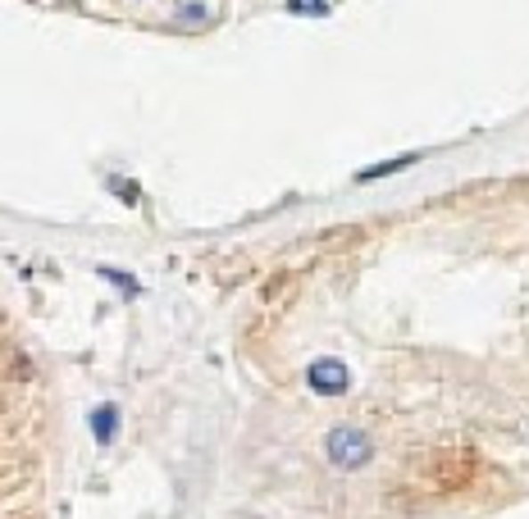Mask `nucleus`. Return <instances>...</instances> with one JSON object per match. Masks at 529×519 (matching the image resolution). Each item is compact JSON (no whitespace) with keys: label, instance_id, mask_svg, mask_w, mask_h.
<instances>
[{"label":"nucleus","instance_id":"nucleus-1","mask_svg":"<svg viewBox=\"0 0 529 519\" xmlns=\"http://www.w3.org/2000/svg\"><path fill=\"white\" fill-rule=\"evenodd\" d=\"M324 456L333 469H365L374 460V442L370 433L356 428V424H338L329 437H324Z\"/></svg>","mask_w":529,"mask_h":519},{"label":"nucleus","instance_id":"nucleus-2","mask_svg":"<svg viewBox=\"0 0 529 519\" xmlns=\"http://www.w3.org/2000/svg\"><path fill=\"white\" fill-rule=\"evenodd\" d=\"M306 383L320 396H343L352 387V369L343 361H333V355H320V361H311V369H306Z\"/></svg>","mask_w":529,"mask_h":519},{"label":"nucleus","instance_id":"nucleus-3","mask_svg":"<svg viewBox=\"0 0 529 519\" xmlns=\"http://www.w3.org/2000/svg\"><path fill=\"white\" fill-rule=\"evenodd\" d=\"M115 428H119V410H115V406H96V410H92V433H96L101 447L115 442Z\"/></svg>","mask_w":529,"mask_h":519},{"label":"nucleus","instance_id":"nucleus-4","mask_svg":"<svg viewBox=\"0 0 529 519\" xmlns=\"http://www.w3.org/2000/svg\"><path fill=\"white\" fill-rule=\"evenodd\" d=\"M420 155H397V159H384V165H370V169H361L356 174V182H374V178H388V174H402V169H411Z\"/></svg>","mask_w":529,"mask_h":519},{"label":"nucleus","instance_id":"nucleus-5","mask_svg":"<svg viewBox=\"0 0 529 519\" xmlns=\"http://www.w3.org/2000/svg\"><path fill=\"white\" fill-rule=\"evenodd\" d=\"M288 14H311V19H324V14H329V0H288Z\"/></svg>","mask_w":529,"mask_h":519},{"label":"nucleus","instance_id":"nucleus-6","mask_svg":"<svg viewBox=\"0 0 529 519\" xmlns=\"http://www.w3.org/2000/svg\"><path fill=\"white\" fill-rule=\"evenodd\" d=\"M101 278H110V283H115V288H124L128 296H137V292H142V288L133 283V278H128V273H119V269H101Z\"/></svg>","mask_w":529,"mask_h":519},{"label":"nucleus","instance_id":"nucleus-7","mask_svg":"<svg viewBox=\"0 0 529 519\" xmlns=\"http://www.w3.org/2000/svg\"><path fill=\"white\" fill-rule=\"evenodd\" d=\"M178 19H192V23L201 19V23H206V5H183V10H178Z\"/></svg>","mask_w":529,"mask_h":519}]
</instances>
